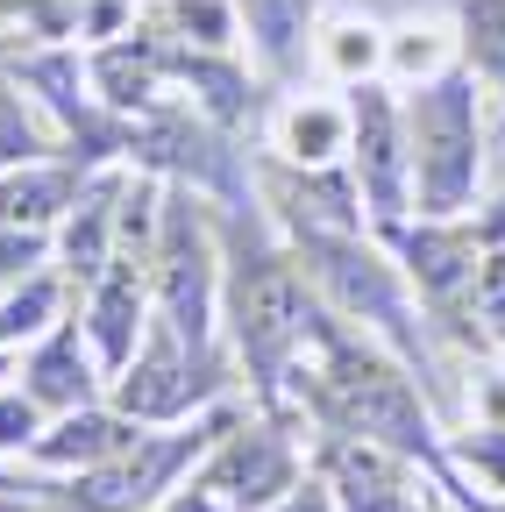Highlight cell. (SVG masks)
Returning a JSON list of instances; mask_svg holds the SVG:
<instances>
[{
    "label": "cell",
    "mask_w": 505,
    "mask_h": 512,
    "mask_svg": "<svg viewBox=\"0 0 505 512\" xmlns=\"http://www.w3.org/2000/svg\"><path fill=\"white\" fill-rule=\"evenodd\" d=\"M221 221L228 264H221V342L235 349V370L257 384V406H285V377L299 349L321 328V292H313L299 249L271 228L257 207H228Z\"/></svg>",
    "instance_id": "cell-1"
},
{
    "label": "cell",
    "mask_w": 505,
    "mask_h": 512,
    "mask_svg": "<svg viewBox=\"0 0 505 512\" xmlns=\"http://www.w3.org/2000/svg\"><path fill=\"white\" fill-rule=\"evenodd\" d=\"M484 86L470 72H434L406 100V143H413V214L456 221L477 214L491 150H484Z\"/></svg>",
    "instance_id": "cell-2"
},
{
    "label": "cell",
    "mask_w": 505,
    "mask_h": 512,
    "mask_svg": "<svg viewBox=\"0 0 505 512\" xmlns=\"http://www.w3.org/2000/svg\"><path fill=\"white\" fill-rule=\"evenodd\" d=\"M228 384H235V349L228 342H193L171 320L150 313L136 356L107 377V399L121 413H136L143 427H171V420H193V413L221 406Z\"/></svg>",
    "instance_id": "cell-3"
},
{
    "label": "cell",
    "mask_w": 505,
    "mask_h": 512,
    "mask_svg": "<svg viewBox=\"0 0 505 512\" xmlns=\"http://www.w3.org/2000/svg\"><path fill=\"white\" fill-rule=\"evenodd\" d=\"M306 470H313V448L299 441V413L292 406H249V413L235 406L193 484L214 491L228 512H257V505L285 498Z\"/></svg>",
    "instance_id": "cell-4"
},
{
    "label": "cell",
    "mask_w": 505,
    "mask_h": 512,
    "mask_svg": "<svg viewBox=\"0 0 505 512\" xmlns=\"http://www.w3.org/2000/svg\"><path fill=\"white\" fill-rule=\"evenodd\" d=\"M349 178L370 207V228L413 221V143H406V100L385 79L349 86Z\"/></svg>",
    "instance_id": "cell-5"
},
{
    "label": "cell",
    "mask_w": 505,
    "mask_h": 512,
    "mask_svg": "<svg viewBox=\"0 0 505 512\" xmlns=\"http://www.w3.org/2000/svg\"><path fill=\"white\" fill-rule=\"evenodd\" d=\"M15 384H22V392H29L50 420L107 399V370H100V356H93V342H86V328H79V313H65L50 335H36V342L15 356Z\"/></svg>",
    "instance_id": "cell-6"
},
{
    "label": "cell",
    "mask_w": 505,
    "mask_h": 512,
    "mask_svg": "<svg viewBox=\"0 0 505 512\" xmlns=\"http://www.w3.org/2000/svg\"><path fill=\"white\" fill-rule=\"evenodd\" d=\"M143 434H150V427H143L136 413H121L114 399H93V406H79V413H57V420L36 434L29 470H43V477H79V470H100V463H114V456H129Z\"/></svg>",
    "instance_id": "cell-7"
},
{
    "label": "cell",
    "mask_w": 505,
    "mask_h": 512,
    "mask_svg": "<svg viewBox=\"0 0 505 512\" xmlns=\"http://www.w3.org/2000/svg\"><path fill=\"white\" fill-rule=\"evenodd\" d=\"M150 313H157V306H150V278H143L136 264H107V271L79 292V328H86V342H93V356H100L107 377L136 356Z\"/></svg>",
    "instance_id": "cell-8"
},
{
    "label": "cell",
    "mask_w": 505,
    "mask_h": 512,
    "mask_svg": "<svg viewBox=\"0 0 505 512\" xmlns=\"http://www.w3.org/2000/svg\"><path fill=\"white\" fill-rule=\"evenodd\" d=\"M271 150L299 171H328L349 164V100H285L278 128H271Z\"/></svg>",
    "instance_id": "cell-9"
},
{
    "label": "cell",
    "mask_w": 505,
    "mask_h": 512,
    "mask_svg": "<svg viewBox=\"0 0 505 512\" xmlns=\"http://www.w3.org/2000/svg\"><path fill=\"white\" fill-rule=\"evenodd\" d=\"M72 292H79V285L57 271V264H50V271H36V278H29V285H15V292H0V349H15V356H22L36 335H50L57 320L72 313Z\"/></svg>",
    "instance_id": "cell-10"
},
{
    "label": "cell",
    "mask_w": 505,
    "mask_h": 512,
    "mask_svg": "<svg viewBox=\"0 0 505 512\" xmlns=\"http://www.w3.org/2000/svg\"><path fill=\"white\" fill-rule=\"evenodd\" d=\"M36 157H65L57 150V121L43 114L36 93H22V79L0 72V171L36 164Z\"/></svg>",
    "instance_id": "cell-11"
},
{
    "label": "cell",
    "mask_w": 505,
    "mask_h": 512,
    "mask_svg": "<svg viewBox=\"0 0 505 512\" xmlns=\"http://www.w3.org/2000/svg\"><path fill=\"white\" fill-rule=\"evenodd\" d=\"M463 72L505 107V0H463Z\"/></svg>",
    "instance_id": "cell-12"
},
{
    "label": "cell",
    "mask_w": 505,
    "mask_h": 512,
    "mask_svg": "<svg viewBox=\"0 0 505 512\" xmlns=\"http://www.w3.org/2000/svg\"><path fill=\"white\" fill-rule=\"evenodd\" d=\"M57 264V235L50 228H22V221H0V292L29 285L36 271Z\"/></svg>",
    "instance_id": "cell-13"
},
{
    "label": "cell",
    "mask_w": 505,
    "mask_h": 512,
    "mask_svg": "<svg viewBox=\"0 0 505 512\" xmlns=\"http://www.w3.org/2000/svg\"><path fill=\"white\" fill-rule=\"evenodd\" d=\"M43 427H50V413L8 377V384H0V463H29V448H36Z\"/></svg>",
    "instance_id": "cell-14"
},
{
    "label": "cell",
    "mask_w": 505,
    "mask_h": 512,
    "mask_svg": "<svg viewBox=\"0 0 505 512\" xmlns=\"http://www.w3.org/2000/svg\"><path fill=\"white\" fill-rule=\"evenodd\" d=\"M470 313H477V335L491 349H505V235L484 249L477 264V285H470Z\"/></svg>",
    "instance_id": "cell-15"
},
{
    "label": "cell",
    "mask_w": 505,
    "mask_h": 512,
    "mask_svg": "<svg viewBox=\"0 0 505 512\" xmlns=\"http://www.w3.org/2000/svg\"><path fill=\"white\" fill-rule=\"evenodd\" d=\"M321 57H328L335 72H342V79L356 86V79H370V64H377V36H370V29H335Z\"/></svg>",
    "instance_id": "cell-16"
},
{
    "label": "cell",
    "mask_w": 505,
    "mask_h": 512,
    "mask_svg": "<svg viewBox=\"0 0 505 512\" xmlns=\"http://www.w3.org/2000/svg\"><path fill=\"white\" fill-rule=\"evenodd\" d=\"M257 512H342V498H335V484H328L321 470H306L285 498H271V505H257Z\"/></svg>",
    "instance_id": "cell-17"
},
{
    "label": "cell",
    "mask_w": 505,
    "mask_h": 512,
    "mask_svg": "<svg viewBox=\"0 0 505 512\" xmlns=\"http://www.w3.org/2000/svg\"><path fill=\"white\" fill-rule=\"evenodd\" d=\"M150 512H228V505H221L214 491H200V484H178V491H171V498H157Z\"/></svg>",
    "instance_id": "cell-18"
},
{
    "label": "cell",
    "mask_w": 505,
    "mask_h": 512,
    "mask_svg": "<svg viewBox=\"0 0 505 512\" xmlns=\"http://www.w3.org/2000/svg\"><path fill=\"white\" fill-rule=\"evenodd\" d=\"M43 470H29V463H0V491H15V484H36Z\"/></svg>",
    "instance_id": "cell-19"
},
{
    "label": "cell",
    "mask_w": 505,
    "mask_h": 512,
    "mask_svg": "<svg viewBox=\"0 0 505 512\" xmlns=\"http://www.w3.org/2000/svg\"><path fill=\"white\" fill-rule=\"evenodd\" d=\"M15 377V349H0V384H8Z\"/></svg>",
    "instance_id": "cell-20"
}]
</instances>
